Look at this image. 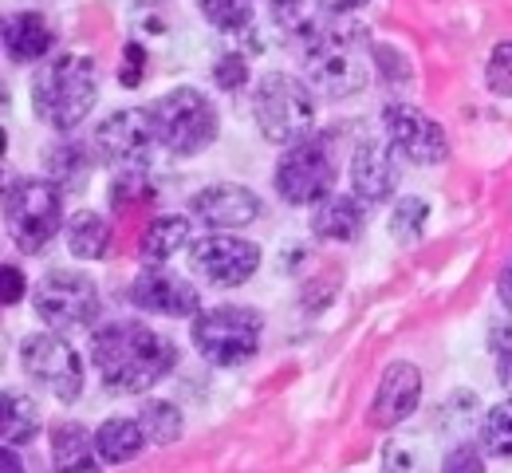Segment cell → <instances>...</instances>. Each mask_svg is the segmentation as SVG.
Listing matches in <instances>:
<instances>
[{"instance_id": "7a4b0ae2", "label": "cell", "mask_w": 512, "mask_h": 473, "mask_svg": "<svg viewBox=\"0 0 512 473\" xmlns=\"http://www.w3.org/2000/svg\"><path fill=\"white\" fill-rule=\"evenodd\" d=\"M91 363L107 391L146 395L174 371L178 347L142 320H111L91 336Z\"/></svg>"}, {"instance_id": "6da1fadb", "label": "cell", "mask_w": 512, "mask_h": 473, "mask_svg": "<svg viewBox=\"0 0 512 473\" xmlns=\"http://www.w3.org/2000/svg\"><path fill=\"white\" fill-rule=\"evenodd\" d=\"M371 32L347 16H308L288 44L296 48L308 87L323 99H347L367 87L375 48H367Z\"/></svg>"}, {"instance_id": "e575fe53", "label": "cell", "mask_w": 512, "mask_h": 473, "mask_svg": "<svg viewBox=\"0 0 512 473\" xmlns=\"http://www.w3.org/2000/svg\"><path fill=\"white\" fill-rule=\"evenodd\" d=\"M213 79H217V87H221V91H237V87L249 79V64H245V56H241V52L221 56V60H217V68H213Z\"/></svg>"}, {"instance_id": "f546056e", "label": "cell", "mask_w": 512, "mask_h": 473, "mask_svg": "<svg viewBox=\"0 0 512 473\" xmlns=\"http://www.w3.org/2000/svg\"><path fill=\"white\" fill-rule=\"evenodd\" d=\"M485 83H489V91L512 99V40L493 48V56H489V64H485Z\"/></svg>"}, {"instance_id": "8fae6325", "label": "cell", "mask_w": 512, "mask_h": 473, "mask_svg": "<svg viewBox=\"0 0 512 473\" xmlns=\"http://www.w3.org/2000/svg\"><path fill=\"white\" fill-rule=\"evenodd\" d=\"M154 142L158 138H154V127H150V115L138 111V107H127V111L107 115L95 127L91 150H95V162H103L119 178V174H146Z\"/></svg>"}, {"instance_id": "1f68e13d", "label": "cell", "mask_w": 512, "mask_h": 473, "mask_svg": "<svg viewBox=\"0 0 512 473\" xmlns=\"http://www.w3.org/2000/svg\"><path fill=\"white\" fill-rule=\"evenodd\" d=\"M150 194V182H146V174H119L115 182H111V202L119 205V209H130V205H138L142 198Z\"/></svg>"}, {"instance_id": "ffe728a7", "label": "cell", "mask_w": 512, "mask_h": 473, "mask_svg": "<svg viewBox=\"0 0 512 473\" xmlns=\"http://www.w3.org/2000/svg\"><path fill=\"white\" fill-rule=\"evenodd\" d=\"M91 154L79 138H60L52 146H44L40 162H44V174L48 182H56L64 194H83L87 190V178H91Z\"/></svg>"}, {"instance_id": "ab89813d", "label": "cell", "mask_w": 512, "mask_h": 473, "mask_svg": "<svg viewBox=\"0 0 512 473\" xmlns=\"http://www.w3.org/2000/svg\"><path fill=\"white\" fill-rule=\"evenodd\" d=\"M497 296H501V304L512 312V261L501 269V276H497Z\"/></svg>"}, {"instance_id": "4316f807", "label": "cell", "mask_w": 512, "mask_h": 473, "mask_svg": "<svg viewBox=\"0 0 512 473\" xmlns=\"http://www.w3.org/2000/svg\"><path fill=\"white\" fill-rule=\"evenodd\" d=\"M201 4V16L209 28L225 32V36H237V32H249L253 28V4L256 0H197Z\"/></svg>"}, {"instance_id": "836d02e7", "label": "cell", "mask_w": 512, "mask_h": 473, "mask_svg": "<svg viewBox=\"0 0 512 473\" xmlns=\"http://www.w3.org/2000/svg\"><path fill=\"white\" fill-rule=\"evenodd\" d=\"M268 4V16H272V24L284 32V36H292L308 16H304V0H264Z\"/></svg>"}, {"instance_id": "d6986e66", "label": "cell", "mask_w": 512, "mask_h": 473, "mask_svg": "<svg viewBox=\"0 0 512 473\" xmlns=\"http://www.w3.org/2000/svg\"><path fill=\"white\" fill-rule=\"evenodd\" d=\"M56 32L40 12H12L4 20V48L12 64H36L52 52Z\"/></svg>"}, {"instance_id": "ac0fdd59", "label": "cell", "mask_w": 512, "mask_h": 473, "mask_svg": "<svg viewBox=\"0 0 512 473\" xmlns=\"http://www.w3.org/2000/svg\"><path fill=\"white\" fill-rule=\"evenodd\" d=\"M367 213H371V205L363 202V198H355V194H331L312 213V233L320 241H343L347 245V241H355L363 233Z\"/></svg>"}, {"instance_id": "60d3db41", "label": "cell", "mask_w": 512, "mask_h": 473, "mask_svg": "<svg viewBox=\"0 0 512 473\" xmlns=\"http://www.w3.org/2000/svg\"><path fill=\"white\" fill-rule=\"evenodd\" d=\"M0 470H4V473H24V466H20V458H16V450H12V446H4V454H0Z\"/></svg>"}, {"instance_id": "5b68a950", "label": "cell", "mask_w": 512, "mask_h": 473, "mask_svg": "<svg viewBox=\"0 0 512 473\" xmlns=\"http://www.w3.org/2000/svg\"><path fill=\"white\" fill-rule=\"evenodd\" d=\"M253 115L260 135L276 146H296L312 135L316 123V99L312 87L288 71H268L256 83L253 95Z\"/></svg>"}, {"instance_id": "83f0119b", "label": "cell", "mask_w": 512, "mask_h": 473, "mask_svg": "<svg viewBox=\"0 0 512 473\" xmlns=\"http://www.w3.org/2000/svg\"><path fill=\"white\" fill-rule=\"evenodd\" d=\"M481 446L493 458H501V462L512 458V399L497 403L485 414V422H481Z\"/></svg>"}, {"instance_id": "d590c367", "label": "cell", "mask_w": 512, "mask_h": 473, "mask_svg": "<svg viewBox=\"0 0 512 473\" xmlns=\"http://www.w3.org/2000/svg\"><path fill=\"white\" fill-rule=\"evenodd\" d=\"M489 351L501 359V367H509L512 363V320L489 328Z\"/></svg>"}, {"instance_id": "b9f144b4", "label": "cell", "mask_w": 512, "mask_h": 473, "mask_svg": "<svg viewBox=\"0 0 512 473\" xmlns=\"http://www.w3.org/2000/svg\"><path fill=\"white\" fill-rule=\"evenodd\" d=\"M501 379H505V383L512 387V363H509V367H501Z\"/></svg>"}, {"instance_id": "484cf974", "label": "cell", "mask_w": 512, "mask_h": 473, "mask_svg": "<svg viewBox=\"0 0 512 473\" xmlns=\"http://www.w3.org/2000/svg\"><path fill=\"white\" fill-rule=\"evenodd\" d=\"M138 426L146 434V442L154 446H170L182 438V410L166 399H146L138 406Z\"/></svg>"}, {"instance_id": "cb8c5ba5", "label": "cell", "mask_w": 512, "mask_h": 473, "mask_svg": "<svg viewBox=\"0 0 512 473\" xmlns=\"http://www.w3.org/2000/svg\"><path fill=\"white\" fill-rule=\"evenodd\" d=\"M67 249H71V257H79V261H99V257L111 249V229H107V221H103L95 209H79V213L67 221Z\"/></svg>"}, {"instance_id": "603a6c76", "label": "cell", "mask_w": 512, "mask_h": 473, "mask_svg": "<svg viewBox=\"0 0 512 473\" xmlns=\"http://www.w3.org/2000/svg\"><path fill=\"white\" fill-rule=\"evenodd\" d=\"M146 434L138 426V418H107L99 430H95V450L107 466H123V462H134L138 450H142Z\"/></svg>"}, {"instance_id": "d4e9b609", "label": "cell", "mask_w": 512, "mask_h": 473, "mask_svg": "<svg viewBox=\"0 0 512 473\" xmlns=\"http://www.w3.org/2000/svg\"><path fill=\"white\" fill-rule=\"evenodd\" d=\"M4 422H0V434H4V446H28L36 434H40V410L28 395L20 391H4Z\"/></svg>"}, {"instance_id": "74e56055", "label": "cell", "mask_w": 512, "mask_h": 473, "mask_svg": "<svg viewBox=\"0 0 512 473\" xmlns=\"http://www.w3.org/2000/svg\"><path fill=\"white\" fill-rule=\"evenodd\" d=\"M0 272H4V304L12 308V304L24 300V288H28V284H24V272L16 269V265H4Z\"/></svg>"}, {"instance_id": "30bf717a", "label": "cell", "mask_w": 512, "mask_h": 473, "mask_svg": "<svg viewBox=\"0 0 512 473\" xmlns=\"http://www.w3.org/2000/svg\"><path fill=\"white\" fill-rule=\"evenodd\" d=\"M20 367L36 387L56 395L60 403H75L83 395V359L60 332H36L24 339Z\"/></svg>"}, {"instance_id": "9c48e42d", "label": "cell", "mask_w": 512, "mask_h": 473, "mask_svg": "<svg viewBox=\"0 0 512 473\" xmlns=\"http://www.w3.org/2000/svg\"><path fill=\"white\" fill-rule=\"evenodd\" d=\"M335 154L327 138H304L276 162V194L288 205H320L335 194Z\"/></svg>"}, {"instance_id": "3957f363", "label": "cell", "mask_w": 512, "mask_h": 473, "mask_svg": "<svg viewBox=\"0 0 512 473\" xmlns=\"http://www.w3.org/2000/svg\"><path fill=\"white\" fill-rule=\"evenodd\" d=\"M99 99V68L83 52H60L52 56L32 79V107L40 123L71 131L79 127Z\"/></svg>"}, {"instance_id": "8992f818", "label": "cell", "mask_w": 512, "mask_h": 473, "mask_svg": "<svg viewBox=\"0 0 512 473\" xmlns=\"http://www.w3.org/2000/svg\"><path fill=\"white\" fill-rule=\"evenodd\" d=\"M146 115H150L154 138L170 154H182V158L201 154L217 138V111L197 87H174V91L158 95L146 107Z\"/></svg>"}, {"instance_id": "8d00e7d4", "label": "cell", "mask_w": 512, "mask_h": 473, "mask_svg": "<svg viewBox=\"0 0 512 473\" xmlns=\"http://www.w3.org/2000/svg\"><path fill=\"white\" fill-rule=\"evenodd\" d=\"M146 71V48L142 44H127V64H123V87H138Z\"/></svg>"}, {"instance_id": "ba28073f", "label": "cell", "mask_w": 512, "mask_h": 473, "mask_svg": "<svg viewBox=\"0 0 512 473\" xmlns=\"http://www.w3.org/2000/svg\"><path fill=\"white\" fill-rule=\"evenodd\" d=\"M32 308L52 332H71V328L95 324L103 300H99V288L91 276L75 269H52L36 280Z\"/></svg>"}, {"instance_id": "9a60e30c", "label": "cell", "mask_w": 512, "mask_h": 473, "mask_svg": "<svg viewBox=\"0 0 512 473\" xmlns=\"http://www.w3.org/2000/svg\"><path fill=\"white\" fill-rule=\"evenodd\" d=\"M190 213L209 229H241L260 217V198L249 186L237 182H213L190 198Z\"/></svg>"}, {"instance_id": "7402d4cb", "label": "cell", "mask_w": 512, "mask_h": 473, "mask_svg": "<svg viewBox=\"0 0 512 473\" xmlns=\"http://www.w3.org/2000/svg\"><path fill=\"white\" fill-rule=\"evenodd\" d=\"M190 237H193L190 217H182V213H162V217H154V221L142 229L138 253H142L146 265H162V261H170L178 249L193 245Z\"/></svg>"}, {"instance_id": "e0dca14e", "label": "cell", "mask_w": 512, "mask_h": 473, "mask_svg": "<svg viewBox=\"0 0 512 473\" xmlns=\"http://www.w3.org/2000/svg\"><path fill=\"white\" fill-rule=\"evenodd\" d=\"M398 186V166H394V146L390 138H363L351 154V190L367 205H379Z\"/></svg>"}, {"instance_id": "44dd1931", "label": "cell", "mask_w": 512, "mask_h": 473, "mask_svg": "<svg viewBox=\"0 0 512 473\" xmlns=\"http://www.w3.org/2000/svg\"><path fill=\"white\" fill-rule=\"evenodd\" d=\"M99 450L95 438L79 422H56L52 426V470L56 473H99Z\"/></svg>"}, {"instance_id": "f35d334b", "label": "cell", "mask_w": 512, "mask_h": 473, "mask_svg": "<svg viewBox=\"0 0 512 473\" xmlns=\"http://www.w3.org/2000/svg\"><path fill=\"white\" fill-rule=\"evenodd\" d=\"M367 0H320L323 16H347V12H355V8H363Z\"/></svg>"}, {"instance_id": "d6a6232c", "label": "cell", "mask_w": 512, "mask_h": 473, "mask_svg": "<svg viewBox=\"0 0 512 473\" xmlns=\"http://www.w3.org/2000/svg\"><path fill=\"white\" fill-rule=\"evenodd\" d=\"M375 64L383 68V83H390V87H410V64L390 44H375Z\"/></svg>"}, {"instance_id": "f1b7e54d", "label": "cell", "mask_w": 512, "mask_h": 473, "mask_svg": "<svg viewBox=\"0 0 512 473\" xmlns=\"http://www.w3.org/2000/svg\"><path fill=\"white\" fill-rule=\"evenodd\" d=\"M426 217H430V205L422 202V198H402V202L394 205V213H390V233H394V241H418Z\"/></svg>"}, {"instance_id": "7c38bea8", "label": "cell", "mask_w": 512, "mask_h": 473, "mask_svg": "<svg viewBox=\"0 0 512 473\" xmlns=\"http://www.w3.org/2000/svg\"><path fill=\"white\" fill-rule=\"evenodd\" d=\"M190 265L213 288H237L260 269V249L245 237L205 233L190 245Z\"/></svg>"}, {"instance_id": "277c9868", "label": "cell", "mask_w": 512, "mask_h": 473, "mask_svg": "<svg viewBox=\"0 0 512 473\" xmlns=\"http://www.w3.org/2000/svg\"><path fill=\"white\" fill-rule=\"evenodd\" d=\"M8 237L20 253H44L64 229V190L48 178H24L4 190Z\"/></svg>"}, {"instance_id": "4dcf8cb0", "label": "cell", "mask_w": 512, "mask_h": 473, "mask_svg": "<svg viewBox=\"0 0 512 473\" xmlns=\"http://www.w3.org/2000/svg\"><path fill=\"white\" fill-rule=\"evenodd\" d=\"M442 473H485V458L473 442H457L442 458Z\"/></svg>"}, {"instance_id": "52a82bcc", "label": "cell", "mask_w": 512, "mask_h": 473, "mask_svg": "<svg viewBox=\"0 0 512 473\" xmlns=\"http://www.w3.org/2000/svg\"><path fill=\"white\" fill-rule=\"evenodd\" d=\"M260 332H264L260 312L237 308V304L197 312L190 328L193 347L201 351V359H209V363H217V367L249 363L256 351H260Z\"/></svg>"}, {"instance_id": "2e32d148", "label": "cell", "mask_w": 512, "mask_h": 473, "mask_svg": "<svg viewBox=\"0 0 512 473\" xmlns=\"http://www.w3.org/2000/svg\"><path fill=\"white\" fill-rule=\"evenodd\" d=\"M418 399H422V375H418V367L406 363V359H394L383 371V379H379V391L371 399L367 418L375 426H383V430H394L398 422H406L418 410Z\"/></svg>"}, {"instance_id": "7bdbcfd3", "label": "cell", "mask_w": 512, "mask_h": 473, "mask_svg": "<svg viewBox=\"0 0 512 473\" xmlns=\"http://www.w3.org/2000/svg\"><path fill=\"white\" fill-rule=\"evenodd\" d=\"M138 4H162V0H138Z\"/></svg>"}, {"instance_id": "5bb4252c", "label": "cell", "mask_w": 512, "mask_h": 473, "mask_svg": "<svg viewBox=\"0 0 512 473\" xmlns=\"http://www.w3.org/2000/svg\"><path fill=\"white\" fill-rule=\"evenodd\" d=\"M130 300L134 308L150 312V316H166V320H182L201 312V296L186 276L162 269V265H146L130 284Z\"/></svg>"}, {"instance_id": "4fadbf2b", "label": "cell", "mask_w": 512, "mask_h": 473, "mask_svg": "<svg viewBox=\"0 0 512 473\" xmlns=\"http://www.w3.org/2000/svg\"><path fill=\"white\" fill-rule=\"evenodd\" d=\"M383 127L390 146L398 154H406L410 162H418V166H434V162H442L449 154L446 131L430 115H422L418 107H410V103H386Z\"/></svg>"}]
</instances>
